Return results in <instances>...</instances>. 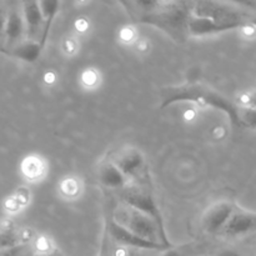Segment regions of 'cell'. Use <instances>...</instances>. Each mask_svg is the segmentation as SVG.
<instances>
[{"label": "cell", "instance_id": "obj_1", "mask_svg": "<svg viewBox=\"0 0 256 256\" xmlns=\"http://www.w3.org/2000/svg\"><path fill=\"white\" fill-rule=\"evenodd\" d=\"M122 5L135 22L156 26L175 42L186 39L192 2H128Z\"/></svg>", "mask_w": 256, "mask_h": 256}, {"label": "cell", "instance_id": "obj_2", "mask_svg": "<svg viewBox=\"0 0 256 256\" xmlns=\"http://www.w3.org/2000/svg\"><path fill=\"white\" fill-rule=\"evenodd\" d=\"M162 105L160 108L170 106L175 102H192L204 106H212L222 110L229 116L230 122L235 126L239 125V105L230 102L226 96L210 89L202 84H184L178 86H166L162 89Z\"/></svg>", "mask_w": 256, "mask_h": 256}, {"label": "cell", "instance_id": "obj_3", "mask_svg": "<svg viewBox=\"0 0 256 256\" xmlns=\"http://www.w3.org/2000/svg\"><path fill=\"white\" fill-rule=\"evenodd\" d=\"M192 15L210 19L232 30L256 26V12L240 2H192Z\"/></svg>", "mask_w": 256, "mask_h": 256}, {"label": "cell", "instance_id": "obj_4", "mask_svg": "<svg viewBox=\"0 0 256 256\" xmlns=\"http://www.w3.org/2000/svg\"><path fill=\"white\" fill-rule=\"evenodd\" d=\"M112 220L120 226L125 228L142 239L155 242V244L172 246L166 238L165 228H162L152 218L146 216L142 212H138V210L132 209V208L128 206L122 202L115 208Z\"/></svg>", "mask_w": 256, "mask_h": 256}, {"label": "cell", "instance_id": "obj_5", "mask_svg": "<svg viewBox=\"0 0 256 256\" xmlns=\"http://www.w3.org/2000/svg\"><path fill=\"white\" fill-rule=\"evenodd\" d=\"M109 160L116 165L118 169L129 180V182H134L132 185L135 186L148 188L149 182L148 162L144 154L139 149L125 148L115 152Z\"/></svg>", "mask_w": 256, "mask_h": 256}, {"label": "cell", "instance_id": "obj_6", "mask_svg": "<svg viewBox=\"0 0 256 256\" xmlns=\"http://www.w3.org/2000/svg\"><path fill=\"white\" fill-rule=\"evenodd\" d=\"M119 196L122 204L152 218L155 222L164 228L162 212H160L159 206L152 198V192L148 190V188L129 185L120 192Z\"/></svg>", "mask_w": 256, "mask_h": 256}, {"label": "cell", "instance_id": "obj_7", "mask_svg": "<svg viewBox=\"0 0 256 256\" xmlns=\"http://www.w3.org/2000/svg\"><path fill=\"white\" fill-rule=\"evenodd\" d=\"M235 205L232 202H219L209 208L202 216V228L208 234H220L235 212Z\"/></svg>", "mask_w": 256, "mask_h": 256}, {"label": "cell", "instance_id": "obj_8", "mask_svg": "<svg viewBox=\"0 0 256 256\" xmlns=\"http://www.w3.org/2000/svg\"><path fill=\"white\" fill-rule=\"evenodd\" d=\"M106 229L108 235H109L112 240H115L116 242L122 244V246L142 250H168L170 249V248H172L166 246V245L162 244H155V242L142 239V238L136 236L135 234L130 232L129 230H126L125 228L120 226V225L116 224L112 219L108 222Z\"/></svg>", "mask_w": 256, "mask_h": 256}, {"label": "cell", "instance_id": "obj_9", "mask_svg": "<svg viewBox=\"0 0 256 256\" xmlns=\"http://www.w3.org/2000/svg\"><path fill=\"white\" fill-rule=\"evenodd\" d=\"M256 229V212H248V210L235 209L229 222L224 226L222 234L228 238H238L246 235Z\"/></svg>", "mask_w": 256, "mask_h": 256}, {"label": "cell", "instance_id": "obj_10", "mask_svg": "<svg viewBox=\"0 0 256 256\" xmlns=\"http://www.w3.org/2000/svg\"><path fill=\"white\" fill-rule=\"evenodd\" d=\"M22 14L25 24V36L28 40L40 42L42 32V12L38 2H25L22 4Z\"/></svg>", "mask_w": 256, "mask_h": 256}, {"label": "cell", "instance_id": "obj_11", "mask_svg": "<svg viewBox=\"0 0 256 256\" xmlns=\"http://www.w3.org/2000/svg\"><path fill=\"white\" fill-rule=\"evenodd\" d=\"M25 36V24L22 19V10L12 8L6 12V22H5L4 42L8 50L12 49L22 42Z\"/></svg>", "mask_w": 256, "mask_h": 256}, {"label": "cell", "instance_id": "obj_12", "mask_svg": "<svg viewBox=\"0 0 256 256\" xmlns=\"http://www.w3.org/2000/svg\"><path fill=\"white\" fill-rule=\"evenodd\" d=\"M98 180L106 189L119 190V192H122V189L130 185L129 180L122 175V172L118 169L116 165L110 160H105L104 162L99 165Z\"/></svg>", "mask_w": 256, "mask_h": 256}, {"label": "cell", "instance_id": "obj_13", "mask_svg": "<svg viewBox=\"0 0 256 256\" xmlns=\"http://www.w3.org/2000/svg\"><path fill=\"white\" fill-rule=\"evenodd\" d=\"M42 46L39 42H32V40H22L20 44L9 50V54L12 56L18 58L20 60H24L26 62H36L38 58L40 56Z\"/></svg>", "mask_w": 256, "mask_h": 256}, {"label": "cell", "instance_id": "obj_14", "mask_svg": "<svg viewBox=\"0 0 256 256\" xmlns=\"http://www.w3.org/2000/svg\"><path fill=\"white\" fill-rule=\"evenodd\" d=\"M39 2L40 12H42V22H44V26H42V38H40V45L44 48L45 42L48 40V35H49V30L52 28V22H54L55 16H56L58 12H59L60 2Z\"/></svg>", "mask_w": 256, "mask_h": 256}, {"label": "cell", "instance_id": "obj_15", "mask_svg": "<svg viewBox=\"0 0 256 256\" xmlns=\"http://www.w3.org/2000/svg\"><path fill=\"white\" fill-rule=\"evenodd\" d=\"M20 245L19 235L14 230L12 224H8L0 229V250L12 249Z\"/></svg>", "mask_w": 256, "mask_h": 256}, {"label": "cell", "instance_id": "obj_16", "mask_svg": "<svg viewBox=\"0 0 256 256\" xmlns=\"http://www.w3.org/2000/svg\"><path fill=\"white\" fill-rule=\"evenodd\" d=\"M42 172H44V165L39 158L32 156L25 159L24 164H22V172L25 174V176L30 178V179H38L42 174Z\"/></svg>", "mask_w": 256, "mask_h": 256}, {"label": "cell", "instance_id": "obj_17", "mask_svg": "<svg viewBox=\"0 0 256 256\" xmlns=\"http://www.w3.org/2000/svg\"><path fill=\"white\" fill-rule=\"evenodd\" d=\"M239 125L242 128L256 129V109L239 106Z\"/></svg>", "mask_w": 256, "mask_h": 256}, {"label": "cell", "instance_id": "obj_18", "mask_svg": "<svg viewBox=\"0 0 256 256\" xmlns=\"http://www.w3.org/2000/svg\"><path fill=\"white\" fill-rule=\"evenodd\" d=\"M239 106L242 108H249V109H256V89L252 92H246L240 98Z\"/></svg>", "mask_w": 256, "mask_h": 256}, {"label": "cell", "instance_id": "obj_19", "mask_svg": "<svg viewBox=\"0 0 256 256\" xmlns=\"http://www.w3.org/2000/svg\"><path fill=\"white\" fill-rule=\"evenodd\" d=\"M5 22H6V12L0 8V52H2V44L4 42V32H5Z\"/></svg>", "mask_w": 256, "mask_h": 256}, {"label": "cell", "instance_id": "obj_20", "mask_svg": "<svg viewBox=\"0 0 256 256\" xmlns=\"http://www.w3.org/2000/svg\"><path fill=\"white\" fill-rule=\"evenodd\" d=\"M82 82L89 85V86L95 85L98 82V74L92 70H88V72H85L84 76H82Z\"/></svg>", "mask_w": 256, "mask_h": 256}, {"label": "cell", "instance_id": "obj_21", "mask_svg": "<svg viewBox=\"0 0 256 256\" xmlns=\"http://www.w3.org/2000/svg\"><path fill=\"white\" fill-rule=\"evenodd\" d=\"M34 255H35V250L32 249V245L22 244L20 245L19 250L15 252L14 256H34Z\"/></svg>", "mask_w": 256, "mask_h": 256}, {"label": "cell", "instance_id": "obj_22", "mask_svg": "<svg viewBox=\"0 0 256 256\" xmlns=\"http://www.w3.org/2000/svg\"><path fill=\"white\" fill-rule=\"evenodd\" d=\"M65 185H66V186L62 188V190L69 189V192H68V194H70V192H72V194H75V192H76L78 185H76V182H72V180H68V182H65Z\"/></svg>", "mask_w": 256, "mask_h": 256}, {"label": "cell", "instance_id": "obj_23", "mask_svg": "<svg viewBox=\"0 0 256 256\" xmlns=\"http://www.w3.org/2000/svg\"><path fill=\"white\" fill-rule=\"evenodd\" d=\"M20 245H22V244H20ZM20 245H18V246H15V248H12V249L0 250V256H14L15 252L19 250Z\"/></svg>", "mask_w": 256, "mask_h": 256}, {"label": "cell", "instance_id": "obj_24", "mask_svg": "<svg viewBox=\"0 0 256 256\" xmlns=\"http://www.w3.org/2000/svg\"><path fill=\"white\" fill-rule=\"evenodd\" d=\"M114 256H140L138 252H132V250H125V249H120L115 252Z\"/></svg>", "mask_w": 256, "mask_h": 256}, {"label": "cell", "instance_id": "obj_25", "mask_svg": "<svg viewBox=\"0 0 256 256\" xmlns=\"http://www.w3.org/2000/svg\"><path fill=\"white\" fill-rule=\"evenodd\" d=\"M99 256H112V254L110 252V249H109V242H108L106 240H104V242H102V252H100Z\"/></svg>", "mask_w": 256, "mask_h": 256}, {"label": "cell", "instance_id": "obj_26", "mask_svg": "<svg viewBox=\"0 0 256 256\" xmlns=\"http://www.w3.org/2000/svg\"><path fill=\"white\" fill-rule=\"evenodd\" d=\"M216 256H242V255H240L239 252H234V250H222V252H220Z\"/></svg>", "mask_w": 256, "mask_h": 256}, {"label": "cell", "instance_id": "obj_27", "mask_svg": "<svg viewBox=\"0 0 256 256\" xmlns=\"http://www.w3.org/2000/svg\"><path fill=\"white\" fill-rule=\"evenodd\" d=\"M162 256H182V254H180L179 250H175L172 249V248H170V249L165 250V252L162 254Z\"/></svg>", "mask_w": 256, "mask_h": 256}, {"label": "cell", "instance_id": "obj_28", "mask_svg": "<svg viewBox=\"0 0 256 256\" xmlns=\"http://www.w3.org/2000/svg\"><path fill=\"white\" fill-rule=\"evenodd\" d=\"M34 256H60V255L56 254V252H40V254H36V252H35Z\"/></svg>", "mask_w": 256, "mask_h": 256}]
</instances>
